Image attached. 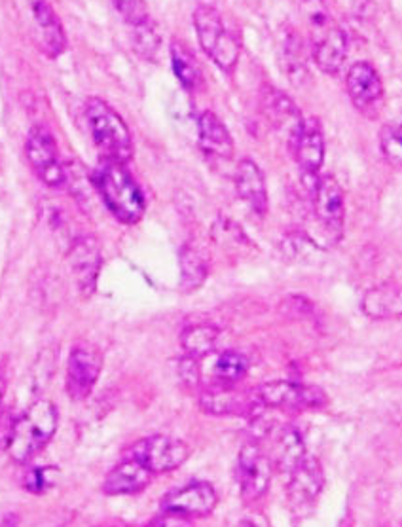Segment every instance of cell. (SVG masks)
<instances>
[{"label":"cell","mask_w":402,"mask_h":527,"mask_svg":"<svg viewBox=\"0 0 402 527\" xmlns=\"http://www.w3.org/2000/svg\"><path fill=\"white\" fill-rule=\"evenodd\" d=\"M219 495L213 484L205 480H192L181 488L169 491L160 503L162 512H173L190 520L205 518L217 509Z\"/></svg>","instance_id":"13"},{"label":"cell","mask_w":402,"mask_h":527,"mask_svg":"<svg viewBox=\"0 0 402 527\" xmlns=\"http://www.w3.org/2000/svg\"><path fill=\"white\" fill-rule=\"evenodd\" d=\"M281 44H283L281 52H283V63H285L287 74L294 84H298L300 80H304L308 76L304 40L293 29H287L281 35Z\"/></svg>","instance_id":"28"},{"label":"cell","mask_w":402,"mask_h":527,"mask_svg":"<svg viewBox=\"0 0 402 527\" xmlns=\"http://www.w3.org/2000/svg\"><path fill=\"white\" fill-rule=\"evenodd\" d=\"M133 48L135 52L145 57L148 61H156V55L160 52V35L156 23L150 19L147 23L133 29Z\"/></svg>","instance_id":"31"},{"label":"cell","mask_w":402,"mask_h":527,"mask_svg":"<svg viewBox=\"0 0 402 527\" xmlns=\"http://www.w3.org/2000/svg\"><path fill=\"white\" fill-rule=\"evenodd\" d=\"M154 474L147 471L141 463L131 457H124L107 476L103 482V491L112 497L118 495H135L147 490Z\"/></svg>","instance_id":"19"},{"label":"cell","mask_w":402,"mask_h":527,"mask_svg":"<svg viewBox=\"0 0 402 527\" xmlns=\"http://www.w3.org/2000/svg\"><path fill=\"white\" fill-rule=\"evenodd\" d=\"M249 372V361L238 351H224L213 364L215 385H238Z\"/></svg>","instance_id":"29"},{"label":"cell","mask_w":402,"mask_h":527,"mask_svg":"<svg viewBox=\"0 0 402 527\" xmlns=\"http://www.w3.org/2000/svg\"><path fill=\"white\" fill-rule=\"evenodd\" d=\"M249 397L255 408L270 410H315L329 404V397L321 387L304 383L266 382L249 389Z\"/></svg>","instance_id":"4"},{"label":"cell","mask_w":402,"mask_h":527,"mask_svg":"<svg viewBox=\"0 0 402 527\" xmlns=\"http://www.w3.org/2000/svg\"><path fill=\"white\" fill-rule=\"evenodd\" d=\"M325 488V473L317 457L306 455L293 471L289 473L287 497L296 516H306L311 512L317 499Z\"/></svg>","instance_id":"12"},{"label":"cell","mask_w":402,"mask_h":527,"mask_svg":"<svg viewBox=\"0 0 402 527\" xmlns=\"http://www.w3.org/2000/svg\"><path fill=\"white\" fill-rule=\"evenodd\" d=\"M4 391H6V382H4V378L0 376V406H2V400H4Z\"/></svg>","instance_id":"37"},{"label":"cell","mask_w":402,"mask_h":527,"mask_svg":"<svg viewBox=\"0 0 402 527\" xmlns=\"http://www.w3.org/2000/svg\"><path fill=\"white\" fill-rule=\"evenodd\" d=\"M169 52H171V69L184 90H198L201 84V71L196 55L192 54V50L181 40H173Z\"/></svg>","instance_id":"26"},{"label":"cell","mask_w":402,"mask_h":527,"mask_svg":"<svg viewBox=\"0 0 402 527\" xmlns=\"http://www.w3.org/2000/svg\"><path fill=\"white\" fill-rule=\"evenodd\" d=\"M198 137H200L201 148L207 154H213L222 160H228L234 156V139L215 112L207 110L200 114Z\"/></svg>","instance_id":"22"},{"label":"cell","mask_w":402,"mask_h":527,"mask_svg":"<svg viewBox=\"0 0 402 527\" xmlns=\"http://www.w3.org/2000/svg\"><path fill=\"white\" fill-rule=\"evenodd\" d=\"M52 473V469H33L31 473L25 476V490L40 495L52 486V480L48 474Z\"/></svg>","instance_id":"34"},{"label":"cell","mask_w":402,"mask_h":527,"mask_svg":"<svg viewBox=\"0 0 402 527\" xmlns=\"http://www.w3.org/2000/svg\"><path fill=\"white\" fill-rule=\"evenodd\" d=\"M194 27L203 52L219 65L222 71L230 73L239 59V42L228 31L219 10L201 4L194 12Z\"/></svg>","instance_id":"5"},{"label":"cell","mask_w":402,"mask_h":527,"mask_svg":"<svg viewBox=\"0 0 402 527\" xmlns=\"http://www.w3.org/2000/svg\"><path fill=\"white\" fill-rule=\"evenodd\" d=\"M112 6L120 19L131 29L150 21L147 2L145 0H112Z\"/></svg>","instance_id":"33"},{"label":"cell","mask_w":402,"mask_h":527,"mask_svg":"<svg viewBox=\"0 0 402 527\" xmlns=\"http://www.w3.org/2000/svg\"><path fill=\"white\" fill-rule=\"evenodd\" d=\"M262 112L266 114L268 122L274 126L279 133H285L289 143L293 141L294 133L302 124L300 110L296 109L291 97H287L283 91L275 90L272 86L262 88Z\"/></svg>","instance_id":"18"},{"label":"cell","mask_w":402,"mask_h":527,"mask_svg":"<svg viewBox=\"0 0 402 527\" xmlns=\"http://www.w3.org/2000/svg\"><path fill=\"white\" fill-rule=\"evenodd\" d=\"M363 311L366 317L376 321L397 319L402 311L401 287L389 281L370 289L363 298Z\"/></svg>","instance_id":"23"},{"label":"cell","mask_w":402,"mask_h":527,"mask_svg":"<svg viewBox=\"0 0 402 527\" xmlns=\"http://www.w3.org/2000/svg\"><path fill=\"white\" fill-rule=\"evenodd\" d=\"M311 57L321 73H340L348 57V35L342 27L332 25L327 33L311 42Z\"/></svg>","instance_id":"16"},{"label":"cell","mask_w":402,"mask_h":527,"mask_svg":"<svg viewBox=\"0 0 402 527\" xmlns=\"http://www.w3.org/2000/svg\"><path fill=\"white\" fill-rule=\"evenodd\" d=\"M308 455L304 438L294 425H287L281 429L277 442H275V455L272 465L281 473H291L294 467Z\"/></svg>","instance_id":"24"},{"label":"cell","mask_w":402,"mask_h":527,"mask_svg":"<svg viewBox=\"0 0 402 527\" xmlns=\"http://www.w3.org/2000/svg\"><path fill=\"white\" fill-rule=\"evenodd\" d=\"M19 516L14 512H0V527H18Z\"/></svg>","instance_id":"36"},{"label":"cell","mask_w":402,"mask_h":527,"mask_svg":"<svg viewBox=\"0 0 402 527\" xmlns=\"http://www.w3.org/2000/svg\"><path fill=\"white\" fill-rule=\"evenodd\" d=\"M380 148L387 164L391 167H401L402 162V129L399 124H385L380 131Z\"/></svg>","instance_id":"32"},{"label":"cell","mask_w":402,"mask_h":527,"mask_svg":"<svg viewBox=\"0 0 402 527\" xmlns=\"http://www.w3.org/2000/svg\"><path fill=\"white\" fill-rule=\"evenodd\" d=\"M238 484L243 501L256 503L260 501L272 484L274 465L272 457L266 454L260 446V442L251 438L247 440L238 455Z\"/></svg>","instance_id":"7"},{"label":"cell","mask_w":402,"mask_h":527,"mask_svg":"<svg viewBox=\"0 0 402 527\" xmlns=\"http://www.w3.org/2000/svg\"><path fill=\"white\" fill-rule=\"evenodd\" d=\"M294 160L300 167L302 181L313 192L319 171L325 162V133L317 118H302V124L289 143Z\"/></svg>","instance_id":"9"},{"label":"cell","mask_w":402,"mask_h":527,"mask_svg":"<svg viewBox=\"0 0 402 527\" xmlns=\"http://www.w3.org/2000/svg\"><path fill=\"white\" fill-rule=\"evenodd\" d=\"M313 213L319 226L325 230L332 243L342 239L344 230V217H346V198L340 182L332 175L319 177L317 184L311 192Z\"/></svg>","instance_id":"11"},{"label":"cell","mask_w":402,"mask_h":527,"mask_svg":"<svg viewBox=\"0 0 402 527\" xmlns=\"http://www.w3.org/2000/svg\"><path fill=\"white\" fill-rule=\"evenodd\" d=\"M200 406L211 416H243L256 410L249 397V391H239L236 385H215L205 389Z\"/></svg>","instance_id":"17"},{"label":"cell","mask_w":402,"mask_h":527,"mask_svg":"<svg viewBox=\"0 0 402 527\" xmlns=\"http://www.w3.org/2000/svg\"><path fill=\"white\" fill-rule=\"evenodd\" d=\"M302 18L306 27L310 29L311 42L323 33H327L332 25H336L330 16L329 2L327 0H302Z\"/></svg>","instance_id":"30"},{"label":"cell","mask_w":402,"mask_h":527,"mask_svg":"<svg viewBox=\"0 0 402 527\" xmlns=\"http://www.w3.org/2000/svg\"><path fill=\"white\" fill-rule=\"evenodd\" d=\"M103 359L92 346H76L67 361L65 389L73 400H86L92 395L93 387L101 376Z\"/></svg>","instance_id":"14"},{"label":"cell","mask_w":402,"mask_h":527,"mask_svg":"<svg viewBox=\"0 0 402 527\" xmlns=\"http://www.w3.org/2000/svg\"><path fill=\"white\" fill-rule=\"evenodd\" d=\"M29 6L37 23L44 52L50 57H59L67 48V37L52 4L48 0H29Z\"/></svg>","instance_id":"20"},{"label":"cell","mask_w":402,"mask_h":527,"mask_svg":"<svg viewBox=\"0 0 402 527\" xmlns=\"http://www.w3.org/2000/svg\"><path fill=\"white\" fill-rule=\"evenodd\" d=\"M69 264L78 291L84 298H90L97 289L99 272L103 266L99 241L93 236L78 237L69 249Z\"/></svg>","instance_id":"15"},{"label":"cell","mask_w":402,"mask_h":527,"mask_svg":"<svg viewBox=\"0 0 402 527\" xmlns=\"http://www.w3.org/2000/svg\"><path fill=\"white\" fill-rule=\"evenodd\" d=\"M59 414L52 400H37L19 416L8 433L6 450L16 463H29L54 438Z\"/></svg>","instance_id":"2"},{"label":"cell","mask_w":402,"mask_h":527,"mask_svg":"<svg viewBox=\"0 0 402 527\" xmlns=\"http://www.w3.org/2000/svg\"><path fill=\"white\" fill-rule=\"evenodd\" d=\"M346 88L353 107L365 118L376 120L382 114L385 105L384 84L370 63L359 61L349 67Z\"/></svg>","instance_id":"10"},{"label":"cell","mask_w":402,"mask_h":527,"mask_svg":"<svg viewBox=\"0 0 402 527\" xmlns=\"http://www.w3.org/2000/svg\"><path fill=\"white\" fill-rule=\"evenodd\" d=\"M241 527H258V526H256V524H253V522H243V524H241Z\"/></svg>","instance_id":"38"},{"label":"cell","mask_w":402,"mask_h":527,"mask_svg":"<svg viewBox=\"0 0 402 527\" xmlns=\"http://www.w3.org/2000/svg\"><path fill=\"white\" fill-rule=\"evenodd\" d=\"M147 527H196L192 524L190 518L186 516H179V514H173V512H162L160 516L152 518L148 522Z\"/></svg>","instance_id":"35"},{"label":"cell","mask_w":402,"mask_h":527,"mask_svg":"<svg viewBox=\"0 0 402 527\" xmlns=\"http://www.w3.org/2000/svg\"><path fill=\"white\" fill-rule=\"evenodd\" d=\"M84 116L93 145L101 150L103 158L128 164L133 158V139L124 118L99 97L86 101Z\"/></svg>","instance_id":"3"},{"label":"cell","mask_w":402,"mask_h":527,"mask_svg":"<svg viewBox=\"0 0 402 527\" xmlns=\"http://www.w3.org/2000/svg\"><path fill=\"white\" fill-rule=\"evenodd\" d=\"M25 156L29 165L37 173L38 179L50 188H63L69 175L61 162L59 148L55 143L54 135L42 126L31 129L27 143H25Z\"/></svg>","instance_id":"8"},{"label":"cell","mask_w":402,"mask_h":527,"mask_svg":"<svg viewBox=\"0 0 402 527\" xmlns=\"http://www.w3.org/2000/svg\"><path fill=\"white\" fill-rule=\"evenodd\" d=\"M181 266V289L183 292H194L200 289L209 275V260L198 245L186 243L179 255Z\"/></svg>","instance_id":"25"},{"label":"cell","mask_w":402,"mask_h":527,"mask_svg":"<svg viewBox=\"0 0 402 527\" xmlns=\"http://www.w3.org/2000/svg\"><path fill=\"white\" fill-rule=\"evenodd\" d=\"M236 190L241 200L245 201L256 215H266L268 211V190H266V179L260 171V167L245 158L236 167Z\"/></svg>","instance_id":"21"},{"label":"cell","mask_w":402,"mask_h":527,"mask_svg":"<svg viewBox=\"0 0 402 527\" xmlns=\"http://www.w3.org/2000/svg\"><path fill=\"white\" fill-rule=\"evenodd\" d=\"M93 184L114 219L128 226L143 219L147 200L126 164L103 158L93 171Z\"/></svg>","instance_id":"1"},{"label":"cell","mask_w":402,"mask_h":527,"mask_svg":"<svg viewBox=\"0 0 402 527\" xmlns=\"http://www.w3.org/2000/svg\"><path fill=\"white\" fill-rule=\"evenodd\" d=\"M220 330L211 325H196L188 327L181 334V347L188 359H203L217 351L219 347Z\"/></svg>","instance_id":"27"},{"label":"cell","mask_w":402,"mask_h":527,"mask_svg":"<svg viewBox=\"0 0 402 527\" xmlns=\"http://www.w3.org/2000/svg\"><path fill=\"white\" fill-rule=\"evenodd\" d=\"M126 457L141 463L147 471L154 474L171 473L183 467L190 457V446L177 437L169 435H150L131 444Z\"/></svg>","instance_id":"6"}]
</instances>
